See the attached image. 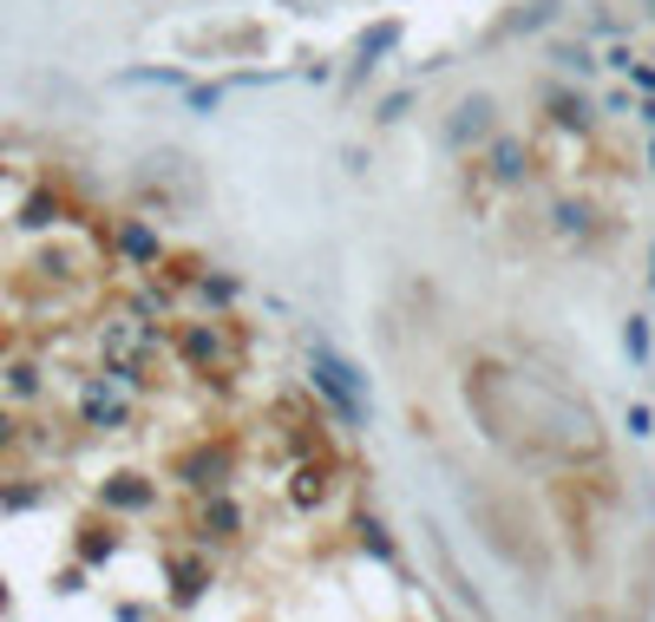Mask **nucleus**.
Segmentation results:
<instances>
[{"instance_id": "nucleus-1", "label": "nucleus", "mask_w": 655, "mask_h": 622, "mask_svg": "<svg viewBox=\"0 0 655 622\" xmlns=\"http://www.w3.org/2000/svg\"><path fill=\"white\" fill-rule=\"evenodd\" d=\"M466 400L486 420V433L518 453V459H558V466H584L604 453V426L577 394H558L551 380H531L518 367H492L479 361L466 374Z\"/></svg>"}, {"instance_id": "nucleus-2", "label": "nucleus", "mask_w": 655, "mask_h": 622, "mask_svg": "<svg viewBox=\"0 0 655 622\" xmlns=\"http://www.w3.org/2000/svg\"><path fill=\"white\" fill-rule=\"evenodd\" d=\"M315 380H321V387L335 394V407H341V413H348L354 426H367V394H361V380H354L348 367H335V361L321 354V361H315Z\"/></svg>"}, {"instance_id": "nucleus-3", "label": "nucleus", "mask_w": 655, "mask_h": 622, "mask_svg": "<svg viewBox=\"0 0 655 622\" xmlns=\"http://www.w3.org/2000/svg\"><path fill=\"white\" fill-rule=\"evenodd\" d=\"M486 125H492V105H486V98H472V105H466V118H459V131H453V138H479V131H486Z\"/></svg>"}]
</instances>
